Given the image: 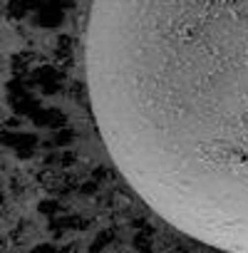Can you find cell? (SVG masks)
Masks as SVG:
<instances>
[{
  "mask_svg": "<svg viewBox=\"0 0 248 253\" xmlns=\"http://www.w3.org/2000/svg\"><path fill=\"white\" fill-rule=\"evenodd\" d=\"M84 70L139 199L189 238L248 253V0H92Z\"/></svg>",
  "mask_w": 248,
  "mask_h": 253,
  "instance_id": "obj_1",
  "label": "cell"
}]
</instances>
